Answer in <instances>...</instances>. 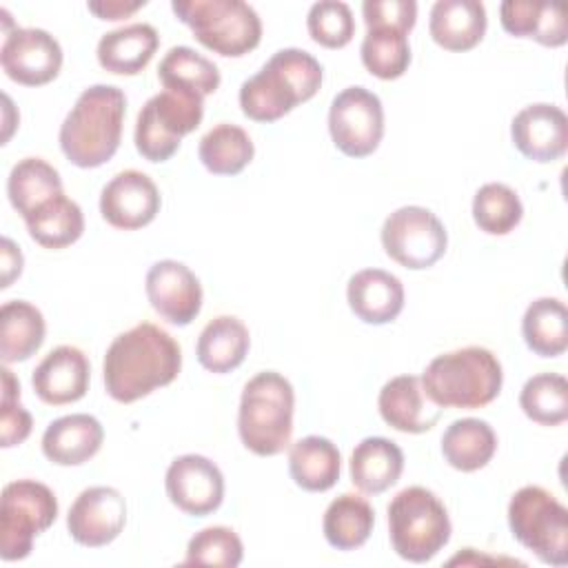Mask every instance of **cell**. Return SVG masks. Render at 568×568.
Listing matches in <instances>:
<instances>
[{"label": "cell", "instance_id": "obj_38", "mask_svg": "<svg viewBox=\"0 0 568 568\" xmlns=\"http://www.w3.org/2000/svg\"><path fill=\"white\" fill-rule=\"evenodd\" d=\"M524 415L539 426H559L568 419V382L559 373L532 375L521 393Z\"/></svg>", "mask_w": 568, "mask_h": 568}, {"label": "cell", "instance_id": "obj_11", "mask_svg": "<svg viewBox=\"0 0 568 568\" xmlns=\"http://www.w3.org/2000/svg\"><path fill=\"white\" fill-rule=\"evenodd\" d=\"M382 246L390 260L410 271L430 268L448 246L442 220L424 206H399L382 224Z\"/></svg>", "mask_w": 568, "mask_h": 568}, {"label": "cell", "instance_id": "obj_1", "mask_svg": "<svg viewBox=\"0 0 568 568\" xmlns=\"http://www.w3.org/2000/svg\"><path fill=\"white\" fill-rule=\"evenodd\" d=\"M182 368L180 344L160 326L140 322L120 333L104 353V388L111 399L131 404L169 386Z\"/></svg>", "mask_w": 568, "mask_h": 568}, {"label": "cell", "instance_id": "obj_24", "mask_svg": "<svg viewBox=\"0 0 568 568\" xmlns=\"http://www.w3.org/2000/svg\"><path fill=\"white\" fill-rule=\"evenodd\" d=\"M158 44V31L146 22H135L104 33L98 42L95 55L100 67L109 73L138 75L155 55Z\"/></svg>", "mask_w": 568, "mask_h": 568}, {"label": "cell", "instance_id": "obj_31", "mask_svg": "<svg viewBox=\"0 0 568 568\" xmlns=\"http://www.w3.org/2000/svg\"><path fill=\"white\" fill-rule=\"evenodd\" d=\"M526 346L539 357H559L568 348V311L557 297H539L528 304L521 320Z\"/></svg>", "mask_w": 568, "mask_h": 568}, {"label": "cell", "instance_id": "obj_4", "mask_svg": "<svg viewBox=\"0 0 568 568\" xmlns=\"http://www.w3.org/2000/svg\"><path fill=\"white\" fill-rule=\"evenodd\" d=\"M501 384V364L484 346L442 353L422 375L426 397L439 408H481L499 395Z\"/></svg>", "mask_w": 568, "mask_h": 568}, {"label": "cell", "instance_id": "obj_13", "mask_svg": "<svg viewBox=\"0 0 568 568\" xmlns=\"http://www.w3.org/2000/svg\"><path fill=\"white\" fill-rule=\"evenodd\" d=\"M0 64L13 82L22 87H42L60 73L62 47L44 29L16 27L13 31H4Z\"/></svg>", "mask_w": 568, "mask_h": 568}, {"label": "cell", "instance_id": "obj_14", "mask_svg": "<svg viewBox=\"0 0 568 568\" xmlns=\"http://www.w3.org/2000/svg\"><path fill=\"white\" fill-rule=\"evenodd\" d=\"M164 488L175 508L193 517H206L222 506L224 475L209 457L189 453L169 464Z\"/></svg>", "mask_w": 568, "mask_h": 568}, {"label": "cell", "instance_id": "obj_12", "mask_svg": "<svg viewBox=\"0 0 568 568\" xmlns=\"http://www.w3.org/2000/svg\"><path fill=\"white\" fill-rule=\"evenodd\" d=\"M328 133L344 155H371L384 138L382 100L364 87L339 91L328 109Z\"/></svg>", "mask_w": 568, "mask_h": 568}, {"label": "cell", "instance_id": "obj_23", "mask_svg": "<svg viewBox=\"0 0 568 568\" xmlns=\"http://www.w3.org/2000/svg\"><path fill=\"white\" fill-rule=\"evenodd\" d=\"M486 7L477 0H437L430 9L428 31L446 51H470L486 33Z\"/></svg>", "mask_w": 568, "mask_h": 568}, {"label": "cell", "instance_id": "obj_28", "mask_svg": "<svg viewBox=\"0 0 568 568\" xmlns=\"http://www.w3.org/2000/svg\"><path fill=\"white\" fill-rule=\"evenodd\" d=\"M248 346L251 335L244 322L233 315H220L202 328L195 355L206 371L224 375L235 371L244 362Z\"/></svg>", "mask_w": 568, "mask_h": 568}, {"label": "cell", "instance_id": "obj_15", "mask_svg": "<svg viewBox=\"0 0 568 568\" xmlns=\"http://www.w3.org/2000/svg\"><path fill=\"white\" fill-rule=\"evenodd\" d=\"M126 524V501L111 486L84 488L69 508L67 530L87 548H102L118 539Z\"/></svg>", "mask_w": 568, "mask_h": 568}, {"label": "cell", "instance_id": "obj_21", "mask_svg": "<svg viewBox=\"0 0 568 568\" xmlns=\"http://www.w3.org/2000/svg\"><path fill=\"white\" fill-rule=\"evenodd\" d=\"M346 300L351 311L364 324L382 326L393 320L404 308V286L399 277L382 268L357 271L346 286Z\"/></svg>", "mask_w": 568, "mask_h": 568}, {"label": "cell", "instance_id": "obj_33", "mask_svg": "<svg viewBox=\"0 0 568 568\" xmlns=\"http://www.w3.org/2000/svg\"><path fill=\"white\" fill-rule=\"evenodd\" d=\"M60 193H64L60 173L42 158L20 160L13 164L7 180L9 202L22 215V220Z\"/></svg>", "mask_w": 568, "mask_h": 568}, {"label": "cell", "instance_id": "obj_3", "mask_svg": "<svg viewBox=\"0 0 568 568\" xmlns=\"http://www.w3.org/2000/svg\"><path fill=\"white\" fill-rule=\"evenodd\" d=\"M322 87V64L304 49H280L266 64L242 82L240 106L248 120L275 122L297 104L308 102Z\"/></svg>", "mask_w": 568, "mask_h": 568}, {"label": "cell", "instance_id": "obj_37", "mask_svg": "<svg viewBox=\"0 0 568 568\" xmlns=\"http://www.w3.org/2000/svg\"><path fill=\"white\" fill-rule=\"evenodd\" d=\"M158 78L164 89H184L197 95H211L220 87V69L213 60L191 47H173L158 67Z\"/></svg>", "mask_w": 568, "mask_h": 568}, {"label": "cell", "instance_id": "obj_36", "mask_svg": "<svg viewBox=\"0 0 568 568\" xmlns=\"http://www.w3.org/2000/svg\"><path fill=\"white\" fill-rule=\"evenodd\" d=\"M362 64L379 80H397L408 71V31L390 24L368 27L359 47Z\"/></svg>", "mask_w": 568, "mask_h": 568}, {"label": "cell", "instance_id": "obj_7", "mask_svg": "<svg viewBox=\"0 0 568 568\" xmlns=\"http://www.w3.org/2000/svg\"><path fill=\"white\" fill-rule=\"evenodd\" d=\"M171 9L195 40L217 55H246L262 40V20L242 0H173Z\"/></svg>", "mask_w": 568, "mask_h": 568}, {"label": "cell", "instance_id": "obj_27", "mask_svg": "<svg viewBox=\"0 0 568 568\" xmlns=\"http://www.w3.org/2000/svg\"><path fill=\"white\" fill-rule=\"evenodd\" d=\"M342 455L337 446L320 435L297 439L288 450V473L308 493H324L339 479Z\"/></svg>", "mask_w": 568, "mask_h": 568}, {"label": "cell", "instance_id": "obj_29", "mask_svg": "<svg viewBox=\"0 0 568 568\" xmlns=\"http://www.w3.org/2000/svg\"><path fill=\"white\" fill-rule=\"evenodd\" d=\"M497 450L493 426L477 417L455 419L442 435V455L455 470L475 473L484 468Z\"/></svg>", "mask_w": 568, "mask_h": 568}, {"label": "cell", "instance_id": "obj_45", "mask_svg": "<svg viewBox=\"0 0 568 568\" xmlns=\"http://www.w3.org/2000/svg\"><path fill=\"white\" fill-rule=\"evenodd\" d=\"M0 262H2V288H9L16 277L22 273V253L20 246L13 244V240L2 237V248H0Z\"/></svg>", "mask_w": 568, "mask_h": 568}, {"label": "cell", "instance_id": "obj_20", "mask_svg": "<svg viewBox=\"0 0 568 568\" xmlns=\"http://www.w3.org/2000/svg\"><path fill=\"white\" fill-rule=\"evenodd\" d=\"M377 408L390 428L410 435L430 430L442 417V408L426 397L422 379L415 375L388 379L379 390Z\"/></svg>", "mask_w": 568, "mask_h": 568}, {"label": "cell", "instance_id": "obj_18", "mask_svg": "<svg viewBox=\"0 0 568 568\" xmlns=\"http://www.w3.org/2000/svg\"><path fill=\"white\" fill-rule=\"evenodd\" d=\"M510 138L524 158L555 162L568 149V118L557 104H528L513 118Z\"/></svg>", "mask_w": 568, "mask_h": 568}, {"label": "cell", "instance_id": "obj_26", "mask_svg": "<svg viewBox=\"0 0 568 568\" xmlns=\"http://www.w3.org/2000/svg\"><path fill=\"white\" fill-rule=\"evenodd\" d=\"M499 20L506 33L532 38L544 47H564L568 42L566 16L557 4L506 0L499 7Z\"/></svg>", "mask_w": 568, "mask_h": 568}, {"label": "cell", "instance_id": "obj_8", "mask_svg": "<svg viewBox=\"0 0 568 568\" xmlns=\"http://www.w3.org/2000/svg\"><path fill=\"white\" fill-rule=\"evenodd\" d=\"M513 537L548 566L568 564V510L541 486L519 488L508 504Z\"/></svg>", "mask_w": 568, "mask_h": 568}, {"label": "cell", "instance_id": "obj_30", "mask_svg": "<svg viewBox=\"0 0 568 568\" xmlns=\"http://www.w3.org/2000/svg\"><path fill=\"white\" fill-rule=\"evenodd\" d=\"M47 324L33 304L24 300L4 302L0 308V355L4 364L27 362L44 342Z\"/></svg>", "mask_w": 568, "mask_h": 568}, {"label": "cell", "instance_id": "obj_6", "mask_svg": "<svg viewBox=\"0 0 568 568\" xmlns=\"http://www.w3.org/2000/svg\"><path fill=\"white\" fill-rule=\"evenodd\" d=\"M450 532L446 506L424 486H408L388 504L390 546L410 564L430 561L450 541Z\"/></svg>", "mask_w": 568, "mask_h": 568}, {"label": "cell", "instance_id": "obj_41", "mask_svg": "<svg viewBox=\"0 0 568 568\" xmlns=\"http://www.w3.org/2000/svg\"><path fill=\"white\" fill-rule=\"evenodd\" d=\"M306 29L317 44L326 49H342L355 36V18L346 2L322 0L308 9Z\"/></svg>", "mask_w": 568, "mask_h": 568}, {"label": "cell", "instance_id": "obj_40", "mask_svg": "<svg viewBox=\"0 0 568 568\" xmlns=\"http://www.w3.org/2000/svg\"><path fill=\"white\" fill-rule=\"evenodd\" d=\"M244 546L233 528L209 526L189 539L184 566H222L235 568L242 564Z\"/></svg>", "mask_w": 568, "mask_h": 568}, {"label": "cell", "instance_id": "obj_32", "mask_svg": "<svg viewBox=\"0 0 568 568\" xmlns=\"http://www.w3.org/2000/svg\"><path fill=\"white\" fill-rule=\"evenodd\" d=\"M375 526V510L373 506L355 495L344 493L335 497L322 519V530L326 541L337 550H355L364 546Z\"/></svg>", "mask_w": 568, "mask_h": 568}, {"label": "cell", "instance_id": "obj_16", "mask_svg": "<svg viewBox=\"0 0 568 568\" xmlns=\"http://www.w3.org/2000/svg\"><path fill=\"white\" fill-rule=\"evenodd\" d=\"M146 297L153 311L175 324H191L202 311V284L197 275L178 260H160L146 273Z\"/></svg>", "mask_w": 568, "mask_h": 568}, {"label": "cell", "instance_id": "obj_10", "mask_svg": "<svg viewBox=\"0 0 568 568\" xmlns=\"http://www.w3.org/2000/svg\"><path fill=\"white\" fill-rule=\"evenodd\" d=\"M58 517V499L47 484L18 479L4 486L0 504V557L18 561L29 557L33 539Z\"/></svg>", "mask_w": 568, "mask_h": 568}, {"label": "cell", "instance_id": "obj_5", "mask_svg": "<svg viewBox=\"0 0 568 568\" xmlns=\"http://www.w3.org/2000/svg\"><path fill=\"white\" fill-rule=\"evenodd\" d=\"M293 408L295 393L284 375L262 371L251 377L237 410V433L244 448L260 457L280 455L291 444Z\"/></svg>", "mask_w": 568, "mask_h": 568}, {"label": "cell", "instance_id": "obj_2", "mask_svg": "<svg viewBox=\"0 0 568 568\" xmlns=\"http://www.w3.org/2000/svg\"><path fill=\"white\" fill-rule=\"evenodd\" d=\"M126 113L124 91L113 84L84 89L60 126V149L80 169H95L109 162L122 138Z\"/></svg>", "mask_w": 568, "mask_h": 568}, {"label": "cell", "instance_id": "obj_44", "mask_svg": "<svg viewBox=\"0 0 568 568\" xmlns=\"http://www.w3.org/2000/svg\"><path fill=\"white\" fill-rule=\"evenodd\" d=\"M146 2L144 0H135V2H124V0H98V2H89V11L95 13L100 20H122L133 16L138 9H142Z\"/></svg>", "mask_w": 568, "mask_h": 568}, {"label": "cell", "instance_id": "obj_39", "mask_svg": "<svg viewBox=\"0 0 568 568\" xmlns=\"http://www.w3.org/2000/svg\"><path fill=\"white\" fill-rule=\"evenodd\" d=\"M524 217L519 195L501 182H488L473 197V220L488 235L510 233Z\"/></svg>", "mask_w": 568, "mask_h": 568}, {"label": "cell", "instance_id": "obj_17", "mask_svg": "<svg viewBox=\"0 0 568 568\" xmlns=\"http://www.w3.org/2000/svg\"><path fill=\"white\" fill-rule=\"evenodd\" d=\"M160 204L162 200L155 182L138 169L120 171L100 193L102 217L122 231H135L151 224L160 213Z\"/></svg>", "mask_w": 568, "mask_h": 568}, {"label": "cell", "instance_id": "obj_42", "mask_svg": "<svg viewBox=\"0 0 568 568\" xmlns=\"http://www.w3.org/2000/svg\"><path fill=\"white\" fill-rule=\"evenodd\" d=\"M33 428L31 413L20 404V382L4 366L2 368V402H0V446H20Z\"/></svg>", "mask_w": 568, "mask_h": 568}, {"label": "cell", "instance_id": "obj_22", "mask_svg": "<svg viewBox=\"0 0 568 568\" xmlns=\"http://www.w3.org/2000/svg\"><path fill=\"white\" fill-rule=\"evenodd\" d=\"M104 442L102 424L87 413L53 419L42 435V453L58 466H80L98 455Z\"/></svg>", "mask_w": 568, "mask_h": 568}, {"label": "cell", "instance_id": "obj_19", "mask_svg": "<svg viewBox=\"0 0 568 568\" xmlns=\"http://www.w3.org/2000/svg\"><path fill=\"white\" fill-rule=\"evenodd\" d=\"M91 364L78 346L62 344L44 355L31 375L36 395L49 406H64L82 399L89 390Z\"/></svg>", "mask_w": 568, "mask_h": 568}, {"label": "cell", "instance_id": "obj_34", "mask_svg": "<svg viewBox=\"0 0 568 568\" xmlns=\"http://www.w3.org/2000/svg\"><path fill=\"white\" fill-rule=\"evenodd\" d=\"M31 240L44 248H67L84 233L82 209L64 193L24 217Z\"/></svg>", "mask_w": 568, "mask_h": 568}, {"label": "cell", "instance_id": "obj_9", "mask_svg": "<svg viewBox=\"0 0 568 568\" xmlns=\"http://www.w3.org/2000/svg\"><path fill=\"white\" fill-rule=\"evenodd\" d=\"M204 115V98L184 89H164L146 100L135 120V149L149 162H166L180 140L195 131Z\"/></svg>", "mask_w": 568, "mask_h": 568}, {"label": "cell", "instance_id": "obj_35", "mask_svg": "<svg viewBox=\"0 0 568 568\" xmlns=\"http://www.w3.org/2000/svg\"><path fill=\"white\" fill-rule=\"evenodd\" d=\"M197 155L209 173L237 175L251 164L255 146L242 126L222 122L202 135Z\"/></svg>", "mask_w": 568, "mask_h": 568}, {"label": "cell", "instance_id": "obj_43", "mask_svg": "<svg viewBox=\"0 0 568 568\" xmlns=\"http://www.w3.org/2000/svg\"><path fill=\"white\" fill-rule=\"evenodd\" d=\"M362 16L368 27L390 24L410 33L417 20V2L413 0H366L362 4Z\"/></svg>", "mask_w": 568, "mask_h": 568}, {"label": "cell", "instance_id": "obj_25", "mask_svg": "<svg viewBox=\"0 0 568 568\" xmlns=\"http://www.w3.org/2000/svg\"><path fill=\"white\" fill-rule=\"evenodd\" d=\"M348 470L355 488L366 495H379L399 481L404 453L393 439L366 437L353 448Z\"/></svg>", "mask_w": 568, "mask_h": 568}]
</instances>
